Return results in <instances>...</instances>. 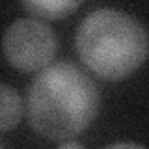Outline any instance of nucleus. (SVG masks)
Returning <instances> with one entry per match:
<instances>
[{
    "label": "nucleus",
    "instance_id": "obj_2",
    "mask_svg": "<svg viewBox=\"0 0 149 149\" xmlns=\"http://www.w3.org/2000/svg\"><path fill=\"white\" fill-rule=\"evenodd\" d=\"M77 52L90 71L104 80L130 77L147 56V34L129 13L95 9L77 30Z\"/></svg>",
    "mask_w": 149,
    "mask_h": 149
},
{
    "label": "nucleus",
    "instance_id": "obj_3",
    "mask_svg": "<svg viewBox=\"0 0 149 149\" xmlns=\"http://www.w3.org/2000/svg\"><path fill=\"white\" fill-rule=\"evenodd\" d=\"M56 36L41 19H17L8 26L2 49L11 67L24 73L41 71L56 54Z\"/></svg>",
    "mask_w": 149,
    "mask_h": 149
},
{
    "label": "nucleus",
    "instance_id": "obj_8",
    "mask_svg": "<svg viewBox=\"0 0 149 149\" xmlns=\"http://www.w3.org/2000/svg\"><path fill=\"white\" fill-rule=\"evenodd\" d=\"M0 147H2V142H0Z\"/></svg>",
    "mask_w": 149,
    "mask_h": 149
},
{
    "label": "nucleus",
    "instance_id": "obj_4",
    "mask_svg": "<svg viewBox=\"0 0 149 149\" xmlns=\"http://www.w3.org/2000/svg\"><path fill=\"white\" fill-rule=\"evenodd\" d=\"M28 13L45 19V21H60L74 13L84 0H21Z\"/></svg>",
    "mask_w": 149,
    "mask_h": 149
},
{
    "label": "nucleus",
    "instance_id": "obj_7",
    "mask_svg": "<svg viewBox=\"0 0 149 149\" xmlns=\"http://www.w3.org/2000/svg\"><path fill=\"white\" fill-rule=\"evenodd\" d=\"M60 147H82V143H78V142H62V140H60Z\"/></svg>",
    "mask_w": 149,
    "mask_h": 149
},
{
    "label": "nucleus",
    "instance_id": "obj_6",
    "mask_svg": "<svg viewBox=\"0 0 149 149\" xmlns=\"http://www.w3.org/2000/svg\"><path fill=\"white\" fill-rule=\"evenodd\" d=\"M110 147H140V149H142L143 146H142V143H112Z\"/></svg>",
    "mask_w": 149,
    "mask_h": 149
},
{
    "label": "nucleus",
    "instance_id": "obj_5",
    "mask_svg": "<svg viewBox=\"0 0 149 149\" xmlns=\"http://www.w3.org/2000/svg\"><path fill=\"white\" fill-rule=\"evenodd\" d=\"M22 118V99L8 84H0V132L9 130Z\"/></svg>",
    "mask_w": 149,
    "mask_h": 149
},
{
    "label": "nucleus",
    "instance_id": "obj_1",
    "mask_svg": "<svg viewBox=\"0 0 149 149\" xmlns=\"http://www.w3.org/2000/svg\"><path fill=\"white\" fill-rule=\"evenodd\" d=\"M28 121L49 140H67L88 129L99 112L95 82L71 62L41 69L28 90Z\"/></svg>",
    "mask_w": 149,
    "mask_h": 149
}]
</instances>
